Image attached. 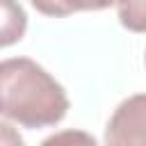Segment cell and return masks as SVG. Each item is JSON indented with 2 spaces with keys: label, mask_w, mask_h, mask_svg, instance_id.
I'll return each mask as SVG.
<instances>
[{
  "label": "cell",
  "mask_w": 146,
  "mask_h": 146,
  "mask_svg": "<svg viewBox=\"0 0 146 146\" xmlns=\"http://www.w3.org/2000/svg\"><path fill=\"white\" fill-rule=\"evenodd\" d=\"M30 2L43 16L62 18L75 11H100V9L116 5L119 0H30Z\"/></svg>",
  "instance_id": "cell-3"
},
{
  "label": "cell",
  "mask_w": 146,
  "mask_h": 146,
  "mask_svg": "<svg viewBox=\"0 0 146 146\" xmlns=\"http://www.w3.org/2000/svg\"><path fill=\"white\" fill-rule=\"evenodd\" d=\"M119 21L130 32H146V0H119Z\"/></svg>",
  "instance_id": "cell-5"
},
{
  "label": "cell",
  "mask_w": 146,
  "mask_h": 146,
  "mask_svg": "<svg viewBox=\"0 0 146 146\" xmlns=\"http://www.w3.org/2000/svg\"><path fill=\"white\" fill-rule=\"evenodd\" d=\"M27 25V16L23 7L14 0H2V46H11L21 41Z\"/></svg>",
  "instance_id": "cell-4"
},
{
  "label": "cell",
  "mask_w": 146,
  "mask_h": 146,
  "mask_svg": "<svg viewBox=\"0 0 146 146\" xmlns=\"http://www.w3.org/2000/svg\"><path fill=\"white\" fill-rule=\"evenodd\" d=\"M0 112L23 128L59 123L68 112L64 87L36 62L11 57L0 64Z\"/></svg>",
  "instance_id": "cell-1"
},
{
  "label": "cell",
  "mask_w": 146,
  "mask_h": 146,
  "mask_svg": "<svg viewBox=\"0 0 146 146\" xmlns=\"http://www.w3.org/2000/svg\"><path fill=\"white\" fill-rule=\"evenodd\" d=\"M107 146H146V94L125 98L105 128Z\"/></svg>",
  "instance_id": "cell-2"
}]
</instances>
